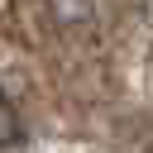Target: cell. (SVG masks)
Returning <instances> with one entry per match:
<instances>
[{
    "label": "cell",
    "mask_w": 153,
    "mask_h": 153,
    "mask_svg": "<svg viewBox=\"0 0 153 153\" xmlns=\"http://www.w3.org/2000/svg\"><path fill=\"white\" fill-rule=\"evenodd\" d=\"M19 134H24V124H19V110H14V100L0 91V148L19 143Z\"/></svg>",
    "instance_id": "1"
}]
</instances>
